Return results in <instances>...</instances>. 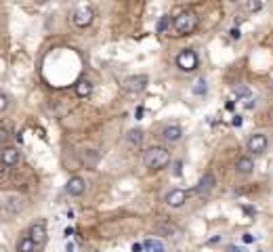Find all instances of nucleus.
<instances>
[{"instance_id": "nucleus-1", "label": "nucleus", "mask_w": 273, "mask_h": 252, "mask_svg": "<svg viewBox=\"0 0 273 252\" xmlns=\"http://www.w3.org/2000/svg\"><path fill=\"white\" fill-rule=\"evenodd\" d=\"M168 162H170V153L166 151V147L153 145L143 151V164L149 170H162V168L168 166Z\"/></svg>"}, {"instance_id": "nucleus-2", "label": "nucleus", "mask_w": 273, "mask_h": 252, "mask_svg": "<svg viewBox=\"0 0 273 252\" xmlns=\"http://www.w3.org/2000/svg\"><path fill=\"white\" fill-rule=\"evenodd\" d=\"M198 23H200V19H198V15H195L193 11H183V13H179V15L172 19V25H174V30H177V36L193 34L195 30H198Z\"/></svg>"}, {"instance_id": "nucleus-3", "label": "nucleus", "mask_w": 273, "mask_h": 252, "mask_svg": "<svg viewBox=\"0 0 273 252\" xmlns=\"http://www.w3.org/2000/svg\"><path fill=\"white\" fill-rule=\"evenodd\" d=\"M95 19V11L90 4H78L74 11V23L78 27H88Z\"/></svg>"}, {"instance_id": "nucleus-4", "label": "nucleus", "mask_w": 273, "mask_h": 252, "mask_svg": "<svg viewBox=\"0 0 273 252\" xmlns=\"http://www.w3.org/2000/svg\"><path fill=\"white\" fill-rule=\"evenodd\" d=\"M177 65L183 69V72H193L198 67V55L191 48H183L179 55H177Z\"/></svg>"}, {"instance_id": "nucleus-5", "label": "nucleus", "mask_w": 273, "mask_h": 252, "mask_svg": "<svg viewBox=\"0 0 273 252\" xmlns=\"http://www.w3.org/2000/svg\"><path fill=\"white\" fill-rule=\"evenodd\" d=\"M147 84H149V78H147L145 74H139V76H130V78L124 80V88L128 90V93H141V90L147 88Z\"/></svg>"}, {"instance_id": "nucleus-6", "label": "nucleus", "mask_w": 273, "mask_h": 252, "mask_svg": "<svg viewBox=\"0 0 273 252\" xmlns=\"http://www.w3.org/2000/svg\"><path fill=\"white\" fill-rule=\"evenodd\" d=\"M27 235H30V240L36 244V248L40 250L46 244V227H44V223H34V225L30 227V231H27Z\"/></svg>"}, {"instance_id": "nucleus-7", "label": "nucleus", "mask_w": 273, "mask_h": 252, "mask_svg": "<svg viewBox=\"0 0 273 252\" xmlns=\"http://www.w3.org/2000/svg\"><path fill=\"white\" fill-rule=\"evenodd\" d=\"M267 145H269V141H267V137H265L263 132H256V135H252L248 139V149L252 153H263L265 149H267Z\"/></svg>"}, {"instance_id": "nucleus-8", "label": "nucleus", "mask_w": 273, "mask_h": 252, "mask_svg": "<svg viewBox=\"0 0 273 252\" xmlns=\"http://www.w3.org/2000/svg\"><path fill=\"white\" fill-rule=\"evenodd\" d=\"M185 202H187V191H183V189H172V191L166 195V204L170 208H181Z\"/></svg>"}, {"instance_id": "nucleus-9", "label": "nucleus", "mask_w": 273, "mask_h": 252, "mask_svg": "<svg viewBox=\"0 0 273 252\" xmlns=\"http://www.w3.org/2000/svg\"><path fill=\"white\" fill-rule=\"evenodd\" d=\"M19 158H21V151L17 149V147H4L2 149V164L4 166H15L19 164Z\"/></svg>"}, {"instance_id": "nucleus-10", "label": "nucleus", "mask_w": 273, "mask_h": 252, "mask_svg": "<svg viewBox=\"0 0 273 252\" xmlns=\"http://www.w3.org/2000/svg\"><path fill=\"white\" fill-rule=\"evenodd\" d=\"M65 189H67V193H69V195H82V193H84V189H86V183H84V179H82V177H72V179L67 181Z\"/></svg>"}, {"instance_id": "nucleus-11", "label": "nucleus", "mask_w": 273, "mask_h": 252, "mask_svg": "<svg viewBox=\"0 0 273 252\" xmlns=\"http://www.w3.org/2000/svg\"><path fill=\"white\" fill-rule=\"evenodd\" d=\"M4 210L9 214H17L23 210V200L17 198V195H6L4 198Z\"/></svg>"}, {"instance_id": "nucleus-12", "label": "nucleus", "mask_w": 273, "mask_h": 252, "mask_svg": "<svg viewBox=\"0 0 273 252\" xmlns=\"http://www.w3.org/2000/svg\"><path fill=\"white\" fill-rule=\"evenodd\" d=\"M162 137L166 139L168 143H177L181 141V137H183V128L177 124H172V126H166V128L162 130Z\"/></svg>"}, {"instance_id": "nucleus-13", "label": "nucleus", "mask_w": 273, "mask_h": 252, "mask_svg": "<svg viewBox=\"0 0 273 252\" xmlns=\"http://www.w3.org/2000/svg\"><path fill=\"white\" fill-rule=\"evenodd\" d=\"M214 183H216V181H214V174H212V172H206L204 177L200 179V183H198V191H200V193H208L210 189L214 187Z\"/></svg>"}, {"instance_id": "nucleus-14", "label": "nucleus", "mask_w": 273, "mask_h": 252, "mask_svg": "<svg viewBox=\"0 0 273 252\" xmlns=\"http://www.w3.org/2000/svg\"><path fill=\"white\" fill-rule=\"evenodd\" d=\"M252 168H254V162H252L250 158H240V160L235 162V170H237V172H242V174L252 172Z\"/></svg>"}, {"instance_id": "nucleus-15", "label": "nucleus", "mask_w": 273, "mask_h": 252, "mask_svg": "<svg viewBox=\"0 0 273 252\" xmlns=\"http://www.w3.org/2000/svg\"><path fill=\"white\" fill-rule=\"evenodd\" d=\"M36 244H34L30 240V235H25V237H21L19 244H17V252H36Z\"/></svg>"}, {"instance_id": "nucleus-16", "label": "nucleus", "mask_w": 273, "mask_h": 252, "mask_svg": "<svg viewBox=\"0 0 273 252\" xmlns=\"http://www.w3.org/2000/svg\"><path fill=\"white\" fill-rule=\"evenodd\" d=\"M90 93H93V84H90L88 80H80L78 84H76V95L82 97V99L84 97H88Z\"/></svg>"}, {"instance_id": "nucleus-17", "label": "nucleus", "mask_w": 273, "mask_h": 252, "mask_svg": "<svg viewBox=\"0 0 273 252\" xmlns=\"http://www.w3.org/2000/svg\"><path fill=\"white\" fill-rule=\"evenodd\" d=\"M143 246H145L147 252H166V246L160 240H147Z\"/></svg>"}, {"instance_id": "nucleus-18", "label": "nucleus", "mask_w": 273, "mask_h": 252, "mask_svg": "<svg viewBox=\"0 0 273 252\" xmlns=\"http://www.w3.org/2000/svg\"><path fill=\"white\" fill-rule=\"evenodd\" d=\"M126 139H128V143H132V145H141L143 143V130L141 128L130 130L128 135H126Z\"/></svg>"}, {"instance_id": "nucleus-19", "label": "nucleus", "mask_w": 273, "mask_h": 252, "mask_svg": "<svg viewBox=\"0 0 273 252\" xmlns=\"http://www.w3.org/2000/svg\"><path fill=\"white\" fill-rule=\"evenodd\" d=\"M193 93L195 95H206V90H208V86H206V80L204 78H200V80H195V84H193Z\"/></svg>"}, {"instance_id": "nucleus-20", "label": "nucleus", "mask_w": 273, "mask_h": 252, "mask_svg": "<svg viewBox=\"0 0 273 252\" xmlns=\"http://www.w3.org/2000/svg\"><path fill=\"white\" fill-rule=\"evenodd\" d=\"M168 23H170V17H168V15H164L162 19L158 21V27H156V30H158V34H166V30H168Z\"/></svg>"}, {"instance_id": "nucleus-21", "label": "nucleus", "mask_w": 273, "mask_h": 252, "mask_svg": "<svg viewBox=\"0 0 273 252\" xmlns=\"http://www.w3.org/2000/svg\"><path fill=\"white\" fill-rule=\"evenodd\" d=\"M6 109H9V95L0 93V111H6Z\"/></svg>"}, {"instance_id": "nucleus-22", "label": "nucleus", "mask_w": 273, "mask_h": 252, "mask_svg": "<svg viewBox=\"0 0 273 252\" xmlns=\"http://www.w3.org/2000/svg\"><path fill=\"white\" fill-rule=\"evenodd\" d=\"M227 252H246V248H242V246H229Z\"/></svg>"}, {"instance_id": "nucleus-23", "label": "nucleus", "mask_w": 273, "mask_h": 252, "mask_svg": "<svg viewBox=\"0 0 273 252\" xmlns=\"http://www.w3.org/2000/svg\"><path fill=\"white\" fill-rule=\"evenodd\" d=\"M181 168H183V162H174V174H181Z\"/></svg>"}, {"instance_id": "nucleus-24", "label": "nucleus", "mask_w": 273, "mask_h": 252, "mask_svg": "<svg viewBox=\"0 0 273 252\" xmlns=\"http://www.w3.org/2000/svg\"><path fill=\"white\" fill-rule=\"evenodd\" d=\"M145 246H143V244H132V252H141Z\"/></svg>"}, {"instance_id": "nucleus-25", "label": "nucleus", "mask_w": 273, "mask_h": 252, "mask_svg": "<svg viewBox=\"0 0 273 252\" xmlns=\"http://www.w3.org/2000/svg\"><path fill=\"white\" fill-rule=\"evenodd\" d=\"M261 9V2H250V11H258Z\"/></svg>"}, {"instance_id": "nucleus-26", "label": "nucleus", "mask_w": 273, "mask_h": 252, "mask_svg": "<svg viewBox=\"0 0 273 252\" xmlns=\"http://www.w3.org/2000/svg\"><path fill=\"white\" fill-rule=\"evenodd\" d=\"M240 36H242L240 30H235V27H233V30H231V38H240Z\"/></svg>"}, {"instance_id": "nucleus-27", "label": "nucleus", "mask_w": 273, "mask_h": 252, "mask_svg": "<svg viewBox=\"0 0 273 252\" xmlns=\"http://www.w3.org/2000/svg\"><path fill=\"white\" fill-rule=\"evenodd\" d=\"M233 126H242V116H235L233 118Z\"/></svg>"}, {"instance_id": "nucleus-28", "label": "nucleus", "mask_w": 273, "mask_h": 252, "mask_svg": "<svg viewBox=\"0 0 273 252\" xmlns=\"http://www.w3.org/2000/svg\"><path fill=\"white\" fill-rule=\"evenodd\" d=\"M135 116H137V120H141V116H143V107H137V111H135Z\"/></svg>"}, {"instance_id": "nucleus-29", "label": "nucleus", "mask_w": 273, "mask_h": 252, "mask_svg": "<svg viewBox=\"0 0 273 252\" xmlns=\"http://www.w3.org/2000/svg\"><path fill=\"white\" fill-rule=\"evenodd\" d=\"M244 242H246V244H250V242H254V237H252L250 233H246V235H244Z\"/></svg>"}, {"instance_id": "nucleus-30", "label": "nucleus", "mask_w": 273, "mask_h": 252, "mask_svg": "<svg viewBox=\"0 0 273 252\" xmlns=\"http://www.w3.org/2000/svg\"><path fill=\"white\" fill-rule=\"evenodd\" d=\"M65 250H67V252H74V244H67Z\"/></svg>"}]
</instances>
